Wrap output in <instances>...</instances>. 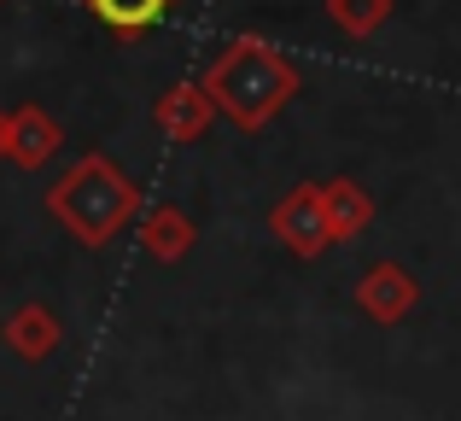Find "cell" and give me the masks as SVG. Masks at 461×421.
<instances>
[{
    "instance_id": "1",
    "label": "cell",
    "mask_w": 461,
    "mask_h": 421,
    "mask_svg": "<svg viewBox=\"0 0 461 421\" xmlns=\"http://www.w3.org/2000/svg\"><path fill=\"white\" fill-rule=\"evenodd\" d=\"M199 88L211 94V105L228 117V124H240V129L258 135V129H269L275 117L293 105L298 65L281 53V47H269L263 35H234V41L211 59V70L199 77Z\"/></svg>"
},
{
    "instance_id": "2",
    "label": "cell",
    "mask_w": 461,
    "mask_h": 421,
    "mask_svg": "<svg viewBox=\"0 0 461 421\" xmlns=\"http://www.w3.org/2000/svg\"><path fill=\"white\" fill-rule=\"evenodd\" d=\"M47 211L77 246H112L129 223H140V188L117 170L105 152H82L53 188H47Z\"/></svg>"
},
{
    "instance_id": "3",
    "label": "cell",
    "mask_w": 461,
    "mask_h": 421,
    "mask_svg": "<svg viewBox=\"0 0 461 421\" xmlns=\"http://www.w3.org/2000/svg\"><path fill=\"white\" fill-rule=\"evenodd\" d=\"M269 228L281 234V246L293 252V258H321V252L333 246V234H327V206H321V188L315 182H298L293 194L269 211Z\"/></svg>"
},
{
    "instance_id": "4",
    "label": "cell",
    "mask_w": 461,
    "mask_h": 421,
    "mask_svg": "<svg viewBox=\"0 0 461 421\" xmlns=\"http://www.w3.org/2000/svg\"><path fill=\"white\" fill-rule=\"evenodd\" d=\"M357 305H362V316H374V322H403L409 310L420 305V281L403 270V263H392V258H380L374 270H362V281H357Z\"/></svg>"
},
{
    "instance_id": "5",
    "label": "cell",
    "mask_w": 461,
    "mask_h": 421,
    "mask_svg": "<svg viewBox=\"0 0 461 421\" xmlns=\"http://www.w3.org/2000/svg\"><path fill=\"white\" fill-rule=\"evenodd\" d=\"M211 117H216V105L199 82H176V88H164L158 105H152V124L164 129V141H176V147L199 141L204 129H211Z\"/></svg>"
},
{
    "instance_id": "6",
    "label": "cell",
    "mask_w": 461,
    "mask_h": 421,
    "mask_svg": "<svg viewBox=\"0 0 461 421\" xmlns=\"http://www.w3.org/2000/svg\"><path fill=\"white\" fill-rule=\"evenodd\" d=\"M0 340H6V352L23 357V363H47V357L65 345V328H59V316L47 305H18L6 316V328H0Z\"/></svg>"
},
{
    "instance_id": "7",
    "label": "cell",
    "mask_w": 461,
    "mask_h": 421,
    "mask_svg": "<svg viewBox=\"0 0 461 421\" xmlns=\"http://www.w3.org/2000/svg\"><path fill=\"white\" fill-rule=\"evenodd\" d=\"M135 234H140V246H147V258L181 263L193 252V240H199V228H193V216L176 211V206H147L140 223H135Z\"/></svg>"
},
{
    "instance_id": "8",
    "label": "cell",
    "mask_w": 461,
    "mask_h": 421,
    "mask_svg": "<svg viewBox=\"0 0 461 421\" xmlns=\"http://www.w3.org/2000/svg\"><path fill=\"white\" fill-rule=\"evenodd\" d=\"M59 141H65V129H59L53 112H41V105H18V112H12V152H6V159L18 164V170H41V164L59 152Z\"/></svg>"
},
{
    "instance_id": "9",
    "label": "cell",
    "mask_w": 461,
    "mask_h": 421,
    "mask_svg": "<svg viewBox=\"0 0 461 421\" xmlns=\"http://www.w3.org/2000/svg\"><path fill=\"white\" fill-rule=\"evenodd\" d=\"M321 206H327V234H333V246L357 240L362 228L374 223V199H368V188L350 182V176H339V182H321Z\"/></svg>"
},
{
    "instance_id": "10",
    "label": "cell",
    "mask_w": 461,
    "mask_h": 421,
    "mask_svg": "<svg viewBox=\"0 0 461 421\" xmlns=\"http://www.w3.org/2000/svg\"><path fill=\"white\" fill-rule=\"evenodd\" d=\"M112 35H147L176 12V0H82Z\"/></svg>"
},
{
    "instance_id": "11",
    "label": "cell",
    "mask_w": 461,
    "mask_h": 421,
    "mask_svg": "<svg viewBox=\"0 0 461 421\" xmlns=\"http://www.w3.org/2000/svg\"><path fill=\"white\" fill-rule=\"evenodd\" d=\"M327 18H333L345 35L368 41V35L385 30V18H392V0H327Z\"/></svg>"
},
{
    "instance_id": "12",
    "label": "cell",
    "mask_w": 461,
    "mask_h": 421,
    "mask_svg": "<svg viewBox=\"0 0 461 421\" xmlns=\"http://www.w3.org/2000/svg\"><path fill=\"white\" fill-rule=\"evenodd\" d=\"M6 152H12V112L0 105V159H6Z\"/></svg>"
}]
</instances>
